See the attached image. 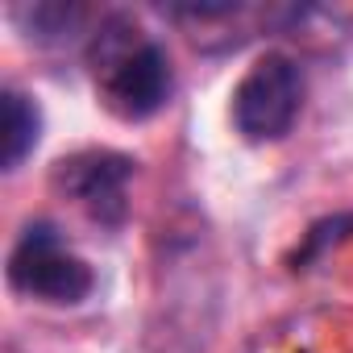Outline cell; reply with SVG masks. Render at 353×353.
<instances>
[{
  "label": "cell",
  "instance_id": "6da1fadb",
  "mask_svg": "<svg viewBox=\"0 0 353 353\" xmlns=\"http://www.w3.org/2000/svg\"><path fill=\"white\" fill-rule=\"evenodd\" d=\"M88 59H92V75H96V92L117 121L137 125L166 108L170 83H174L170 59L129 17H121V13L104 17L100 30L92 34Z\"/></svg>",
  "mask_w": 353,
  "mask_h": 353
},
{
  "label": "cell",
  "instance_id": "7a4b0ae2",
  "mask_svg": "<svg viewBox=\"0 0 353 353\" xmlns=\"http://www.w3.org/2000/svg\"><path fill=\"white\" fill-rule=\"evenodd\" d=\"M5 279L17 295L46 303V307H75L96 291L92 266L63 241L50 221H34L9 250Z\"/></svg>",
  "mask_w": 353,
  "mask_h": 353
},
{
  "label": "cell",
  "instance_id": "3957f363",
  "mask_svg": "<svg viewBox=\"0 0 353 353\" xmlns=\"http://www.w3.org/2000/svg\"><path fill=\"white\" fill-rule=\"evenodd\" d=\"M299 108H303V67L283 50H266L237 79L229 112H233V129L245 141L270 145L291 133Z\"/></svg>",
  "mask_w": 353,
  "mask_h": 353
},
{
  "label": "cell",
  "instance_id": "277c9868",
  "mask_svg": "<svg viewBox=\"0 0 353 353\" xmlns=\"http://www.w3.org/2000/svg\"><path fill=\"white\" fill-rule=\"evenodd\" d=\"M59 188L96 221V225H125L129 216V179H133V158L112 150H88L67 162H59Z\"/></svg>",
  "mask_w": 353,
  "mask_h": 353
},
{
  "label": "cell",
  "instance_id": "5b68a950",
  "mask_svg": "<svg viewBox=\"0 0 353 353\" xmlns=\"http://www.w3.org/2000/svg\"><path fill=\"white\" fill-rule=\"evenodd\" d=\"M42 141V108L34 96L5 88L0 92V166L9 174L38 150Z\"/></svg>",
  "mask_w": 353,
  "mask_h": 353
},
{
  "label": "cell",
  "instance_id": "8992f818",
  "mask_svg": "<svg viewBox=\"0 0 353 353\" xmlns=\"http://www.w3.org/2000/svg\"><path fill=\"white\" fill-rule=\"evenodd\" d=\"M9 17L30 42H38V46H67L71 38L83 34L88 9L83 5H63V0H38V5H13Z\"/></svg>",
  "mask_w": 353,
  "mask_h": 353
},
{
  "label": "cell",
  "instance_id": "52a82bcc",
  "mask_svg": "<svg viewBox=\"0 0 353 353\" xmlns=\"http://www.w3.org/2000/svg\"><path fill=\"white\" fill-rule=\"evenodd\" d=\"M349 233H353V212H349V216H332V221L316 225V229L307 233V245H303V254H299L295 262H312L320 250H328L332 241H341V237H349Z\"/></svg>",
  "mask_w": 353,
  "mask_h": 353
}]
</instances>
